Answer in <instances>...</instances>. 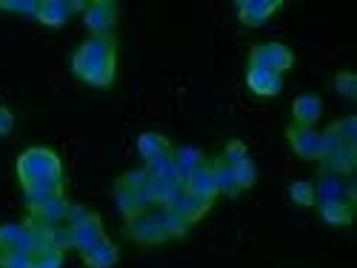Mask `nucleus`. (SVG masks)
Segmentation results:
<instances>
[{"mask_svg":"<svg viewBox=\"0 0 357 268\" xmlns=\"http://www.w3.org/2000/svg\"><path fill=\"white\" fill-rule=\"evenodd\" d=\"M72 74L86 86L109 88L117 74V40L106 38H89L72 54Z\"/></svg>","mask_w":357,"mask_h":268,"instance_id":"f257e3e1","label":"nucleus"},{"mask_svg":"<svg viewBox=\"0 0 357 268\" xmlns=\"http://www.w3.org/2000/svg\"><path fill=\"white\" fill-rule=\"evenodd\" d=\"M15 174L20 180V189L40 186V183H57L63 180V160L49 145H29L17 155Z\"/></svg>","mask_w":357,"mask_h":268,"instance_id":"f03ea898","label":"nucleus"},{"mask_svg":"<svg viewBox=\"0 0 357 268\" xmlns=\"http://www.w3.org/2000/svg\"><path fill=\"white\" fill-rule=\"evenodd\" d=\"M249 69H266L286 74L294 69V52L283 43H257L249 49Z\"/></svg>","mask_w":357,"mask_h":268,"instance_id":"7ed1b4c3","label":"nucleus"},{"mask_svg":"<svg viewBox=\"0 0 357 268\" xmlns=\"http://www.w3.org/2000/svg\"><path fill=\"white\" fill-rule=\"evenodd\" d=\"M112 197H114V205L126 220L135 217V214H143V212H152L155 203H152V194H149V186L146 189H135L126 183V177L121 174L112 186Z\"/></svg>","mask_w":357,"mask_h":268,"instance_id":"20e7f679","label":"nucleus"},{"mask_svg":"<svg viewBox=\"0 0 357 268\" xmlns=\"http://www.w3.org/2000/svg\"><path fill=\"white\" fill-rule=\"evenodd\" d=\"M117 17H121V6L114 0H92L83 9V26L92 32V38L112 35V29L117 26Z\"/></svg>","mask_w":357,"mask_h":268,"instance_id":"39448f33","label":"nucleus"},{"mask_svg":"<svg viewBox=\"0 0 357 268\" xmlns=\"http://www.w3.org/2000/svg\"><path fill=\"white\" fill-rule=\"evenodd\" d=\"M354 200H357V191H354L349 177H337V174L323 171L320 180L314 183V205L317 203H346L354 208Z\"/></svg>","mask_w":357,"mask_h":268,"instance_id":"423d86ee","label":"nucleus"},{"mask_svg":"<svg viewBox=\"0 0 357 268\" xmlns=\"http://www.w3.org/2000/svg\"><path fill=\"white\" fill-rule=\"evenodd\" d=\"M123 237H126V240H132V243H137V246H160V243H166V234L158 226L152 212H143V214L129 217L126 226H123Z\"/></svg>","mask_w":357,"mask_h":268,"instance_id":"0eeeda50","label":"nucleus"},{"mask_svg":"<svg viewBox=\"0 0 357 268\" xmlns=\"http://www.w3.org/2000/svg\"><path fill=\"white\" fill-rule=\"evenodd\" d=\"M286 140L291 145V152L301 160H314L320 163L323 157V137L317 129H306V126H286Z\"/></svg>","mask_w":357,"mask_h":268,"instance_id":"6e6552de","label":"nucleus"},{"mask_svg":"<svg viewBox=\"0 0 357 268\" xmlns=\"http://www.w3.org/2000/svg\"><path fill=\"white\" fill-rule=\"evenodd\" d=\"M237 20L249 29H260L272 20L278 9H283V0H237Z\"/></svg>","mask_w":357,"mask_h":268,"instance_id":"1a4fd4ad","label":"nucleus"},{"mask_svg":"<svg viewBox=\"0 0 357 268\" xmlns=\"http://www.w3.org/2000/svg\"><path fill=\"white\" fill-rule=\"evenodd\" d=\"M100 237H106V226H103V217H100L98 212H92L86 220L69 226V243H72V249H77V251L86 249V246H92V243H98Z\"/></svg>","mask_w":357,"mask_h":268,"instance_id":"9d476101","label":"nucleus"},{"mask_svg":"<svg viewBox=\"0 0 357 268\" xmlns=\"http://www.w3.org/2000/svg\"><path fill=\"white\" fill-rule=\"evenodd\" d=\"M80 260L86 268H112L121 260V249H117L109 237H100L98 243L80 249Z\"/></svg>","mask_w":357,"mask_h":268,"instance_id":"9b49d317","label":"nucleus"},{"mask_svg":"<svg viewBox=\"0 0 357 268\" xmlns=\"http://www.w3.org/2000/svg\"><path fill=\"white\" fill-rule=\"evenodd\" d=\"M174 145L169 143V137L158 134V132H143L137 137V155L143 157V166H152V163H160L166 157H172Z\"/></svg>","mask_w":357,"mask_h":268,"instance_id":"f8f14e48","label":"nucleus"},{"mask_svg":"<svg viewBox=\"0 0 357 268\" xmlns=\"http://www.w3.org/2000/svg\"><path fill=\"white\" fill-rule=\"evenodd\" d=\"M72 15H75L72 0H40L35 20H38L40 26H46V29H61V26L69 23Z\"/></svg>","mask_w":357,"mask_h":268,"instance_id":"ddd939ff","label":"nucleus"},{"mask_svg":"<svg viewBox=\"0 0 357 268\" xmlns=\"http://www.w3.org/2000/svg\"><path fill=\"white\" fill-rule=\"evenodd\" d=\"M246 86L257 97H278L283 92V74L266 69H246Z\"/></svg>","mask_w":357,"mask_h":268,"instance_id":"4468645a","label":"nucleus"},{"mask_svg":"<svg viewBox=\"0 0 357 268\" xmlns=\"http://www.w3.org/2000/svg\"><path fill=\"white\" fill-rule=\"evenodd\" d=\"M61 197H66V180L40 183V186H29V189H23L26 212H38L40 205H46V203H52V200H61Z\"/></svg>","mask_w":357,"mask_h":268,"instance_id":"2eb2a0df","label":"nucleus"},{"mask_svg":"<svg viewBox=\"0 0 357 268\" xmlns=\"http://www.w3.org/2000/svg\"><path fill=\"white\" fill-rule=\"evenodd\" d=\"M320 114H323V100L317 95L294 97V103H291V120H294V126L314 129V123L320 120Z\"/></svg>","mask_w":357,"mask_h":268,"instance_id":"dca6fc26","label":"nucleus"},{"mask_svg":"<svg viewBox=\"0 0 357 268\" xmlns=\"http://www.w3.org/2000/svg\"><path fill=\"white\" fill-rule=\"evenodd\" d=\"M183 189L186 191H192V194H197V197H203V200H209V203H215L220 194H218V183H215V171H212V163L206 160L189 180L183 183Z\"/></svg>","mask_w":357,"mask_h":268,"instance_id":"f3484780","label":"nucleus"},{"mask_svg":"<svg viewBox=\"0 0 357 268\" xmlns=\"http://www.w3.org/2000/svg\"><path fill=\"white\" fill-rule=\"evenodd\" d=\"M172 208H174V212L181 214V217H183L189 226H195V223H200V220H203V214H206V212H209V208H212V203L183 189L181 194H177V200L172 203Z\"/></svg>","mask_w":357,"mask_h":268,"instance_id":"a211bd4d","label":"nucleus"},{"mask_svg":"<svg viewBox=\"0 0 357 268\" xmlns=\"http://www.w3.org/2000/svg\"><path fill=\"white\" fill-rule=\"evenodd\" d=\"M152 214H155V220H158V226L163 228V234H166V240H183V237L189 234V223L174 212L172 205H155L152 208Z\"/></svg>","mask_w":357,"mask_h":268,"instance_id":"6ab92c4d","label":"nucleus"},{"mask_svg":"<svg viewBox=\"0 0 357 268\" xmlns=\"http://www.w3.org/2000/svg\"><path fill=\"white\" fill-rule=\"evenodd\" d=\"M172 160H174V168H177V180L186 183L189 177H192V174H195L206 160H209V157H206V155L200 152V148L183 145V148H174V152H172Z\"/></svg>","mask_w":357,"mask_h":268,"instance_id":"aec40b11","label":"nucleus"},{"mask_svg":"<svg viewBox=\"0 0 357 268\" xmlns=\"http://www.w3.org/2000/svg\"><path fill=\"white\" fill-rule=\"evenodd\" d=\"M69 208H72V203L66 197H61V200H52V203L40 205L38 212H29V220L38 223V226H57V223H66Z\"/></svg>","mask_w":357,"mask_h":268,"instance_id":"412c9836","label":"nucleus"},{"mask_svg":"<svg viewBox=\"0 0 357 268\" xmlns=\"http://www.w3.org/2000/svg\"><path fill=\"white\" fill-rule=\"evenodd\" d=\"M212 163V171H215V183H218V194L223 197H237L241 194V189H237V180H234V168L218 155L209 160Z\"/></svg>","mask_w":357,"mask_h":268,"instance_id":"4be33fe9","label":"nucleus"},{"mask_svg":"<svg viewBox=\"0 0 357 268\" xmlns=\"http://www.w3.org/2000/svg\"><path fill=\"white\" fill-rule=\"evenodd\" d=\"M317 212H320L323 223L337 226V228H346L354 220V208L346 203H317Z\"/></svg>","mask_w":357,"mask_h":268,"instance_id":"5701e85b","label":"nucleus"},{"mask_svg":"<svg viewBox=\"0 0 357 268\" xmlns=\"http://www.w3.org/2000/svg\"><path fill=\"white\" fill-rule=\"evenodd\" d=\"M231 168H234V180H237V189H241V191H249L257 183V166H255L252 157H243L241 163L231 166Z\"/></svg>","mask_w":357,"mask_h":268,"instance_id":"b1692460","label":"nucleus"},{"mask_svg":"<svg viewBox=\"0 0 357 268\" xmlns=\"http://www.w3.org/2000/svg\"><path fill=\"white\" fill-rule=\"evenodd\" d=\"M66 251L63 249H40L32 254V268H63Z\"/></svg>","mask_w":357,"mask_h":268,"instance_id":"393cba45","label":"nucleus"},{"mask_svg":"<svg viewBox=\"0 0 357 268\" xmlns=\"http://www.w3.org/2000/svg\"><path fill=\"white\" fill-rule=\"evenodd\" d=\"M289 197H291V203H297V205L312 208V205H314V183H309V180L291 183V186H289Z\"/></svg>","mask_w":357,"mask_h":268,"instance_id":"a878e982","label":"nucleus"},{"mask_svg":"<svg viewBox=\"0 0 357 268\" xmlns=\"http://www.w3.org/2000/svg\"><path fill=\"white\" fill-rule=\"evenodd\" d=\"M38 6H40V0H0V12H9V15L35 17Z\"/></svg>","mask_w":357,"mask_h":268,"instance_id":"bb28decb","label":"nucleus"},{"mask_svg":"<svg viewBox=\"0 0 357 268\" xmlns=\"http://www.w3.org/2000/svg\"><path fill=\"white\" fill-rule=\"evenodd\" d=\"M0 268H32V254L23 249L0 251Z\"/></svg>","mask_w":357,"mask_h":268,"instance_id":"cd10ccee","label":"nucleus"},{"mask_svg":"<svg viewBox=\"0 0 357 268\" xmlns=\"http://www.w3.org/2000/svg\"><path fill=\"white\" fill-rule=\"evenodd\" d=\"M335 92L343 95V97H349V100H354V97H357V74H351V72H337V74H335Z\"/></svg>","mask_w":357,"mask_h":268,"instance_id":"c85d7f7f","label":"nucleus"},{"mask_svg":"<svg viewBox=\"0 0 357 268\" xmlns=\"http://www.w3.org/2000/svg\"><path fill=\"white\" fill-rule=\"evenodd\" d=\"M220 157H223L229 166H237L243 157H249V148H246V143H243V140H229V143L223 145Z\"/></svg>","mask_w":357,"mask_h":268,"instance_id":"c756f323","label":"nucleus"},{"mask_svg":"<svg viewBox=\"0 0 357 268\" xmlns=\"http://www.w3.org/2000/svg\"><path fill=\"white\" fill-rule=\"evenodd\" d=\"M329 129H332L337 137H343V140H349V143H357V120H354V117H343V120L332 123Z\"/></svg>","mask_w":357,"mask_h":268,"instance_id":"7c9ffc66","label":"nucleus"},{"mask_svg":"<svg viewBox=\"0 0 357 268\" xmlns=\"http://www.w3.org/2000/svg\"><path fill=\"white\" fill-rule=\"evenodd\" d=\"M123 177H126V183L135 186V189H146L149 183H152V174H149L146 166H143V168H132V171H126Z\"/></svg>","mask_w":357,"mask_h":268,"instance_id":"2f4dec72","label":"nucleus"},{"mask_svg":"<svg viewBox=\"0 0 357 268\" xmlns=\"http://www.w3.org/2000/svg\"><path fill=\"white\" fill-rule=\"evenodd\" d=\"M15 129V111L9 106H0V137H6Z\"/></svg>","mask_w":357,"mask_h":268,"instance_id":"473e14b6","label":"nucleus"}]
</instances>
